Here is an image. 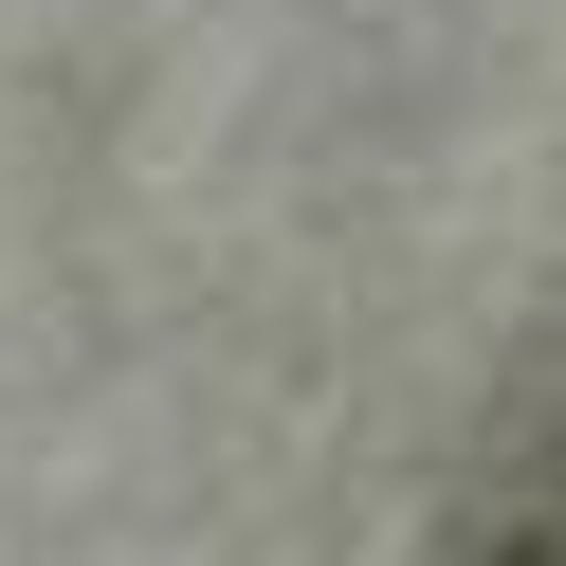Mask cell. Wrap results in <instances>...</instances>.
Masks as SVG:
<instances>
[{
	"label": "cell",
	"mask_w": 566,
	"mask_h": 566,
	"mask_svg": "<svg viewBox=\"0 0 566 566\" xmlns=\"http://www.w3.org/2000/svg\"><path fill=\"white\" fill-rule=\"evenodd\" d=\"M439 566H566V439H530V457H493V475L457 493V530H439Z\"/></svg>",
	"instance_id": "obj_1"
}]
</instances>
